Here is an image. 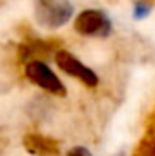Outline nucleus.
Listing matches in <instances>:
<instances>
[{
	"instance_id": "nucleus-7",
	"label": "nucleus",
	"mask_w": 155,
	"mask_h": 156,
	"mask_svg": "<svg viewBox=\"0 0 155 156\" xmlns=\"http://www.w3.org/2000/svg\"><path fill=\"white\" fill-rule=\"evenodd\" d=\"M66 156H93V154H91L89 149H86V147H82V145H77V147H71Z\"/></svg>"
},
{
	"instance_id": "nucleus-2",
	"label": "nucleus",
	"mask_w": 155,
	"mask_h": 156,
	"mask_svg": "<svg viewBox=\"0 0 155 156\" xmlns=\"http://www.w3.org/2000/svg\"><path fill=\"white\" fill-rule=\"evenodd\" d=\"M26 76L31 83L39 85L40 89L55 94V96H66V87L60 82V78L55 75V71H51V67L40 60H31L26 69H24Z\"/></svg>"
},
{
	"instance_id": "nucleus-1",
	"label": "nucleus",
	"mask_w": 155,
	"mask_h": 156,
	"mask_svg": "<svg viewBox=\"0 0 155 156\" xmlns=\"http://www.w3.org/2000/svg\"><path fill=\"white\" fill-rule=\"evenodd\" d=\"M35 15L39 24L49 29L62 27L73 15V5L70 0H37Z\"/></svg>"
},
{
	"instance_id": "nucleus-6",
	"label": "nucleus",
	"mask_w": 155,
	"mask_h": 156,
	"mask_svg": "<svg viewBox=\"0 0 155 156\" xmlns=\"http://www.w3.org/2000/svg\"><path fill=\"white\" fill-rule=\"evenodd\" d=\"M152 9H153V7H152L150 2L139 0V2H135V5H133V18H135V20H144L146 16H150Z\"/></svg>"
},
{
	"instance_id": "nucleus-4",
	"label": "nucleus",
	"mask_w": 155,
	"mask_h": 156,
	"mask_svg": "<svg viewBox=\"0 0 155 156\" xmlns=\"http://www.w3.org/2000/svg\"><path fill=\"white\" fill-rule=\"evenodd\" d=\"M55 64L59 66L60 71H64L68 76L75 78L78 82H82L86 87L93 89L99 85V76L95 75L93 69H89L88 66H84L78 58H75V55L68 53V51H57L55 55Z\"/></svg>"
},
{
	"instance_id": "nucleus-3",
	"label": "nucleus",
	"mask_w": 155,
	"mask_h": 156,
	"mask_svg": "<svg viewBox=\"0 0 155 156\" xmlns=\"http://www.w3.org/2000/svg\"><path fill=\"white\" fill-rule=\"evenodd\" d=\"M75 31L82 37H108L112 33V20L100 9H84L75 18Z\"/></svg>"
},
{
	"instance_id": "nucleus-5",
	"label": "nucleus",
	"mask_w": 155,
	"mask_h": 156,
	"mask_svg": "<svg viewBox=\"0 0 155 156\" xmlns=\"http://www.w3.org/2000/svg\"><path fill=\"white\" fill-rule=\"evenodd\" d=\"M24 147L28 149V153L35 156H57L60 153L57 140L44 136V134H37V133L24 136Z\"/></svg>"
}]
</instances>
